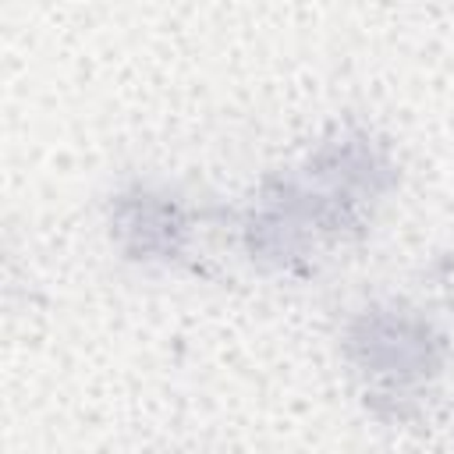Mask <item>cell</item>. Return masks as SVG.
<instances>
[{"instance_id":"cell-1","label":"cell","mask_w":454,"mask_h":454,"mask_svg":"<svg viewBox=\"0 0 454 454\" xmlns=\"http://www.w3.org/2000/svg\"><path fill=\"white\" fill-rule=\"evenodd\" d=\"M401 177L394 138L362 121H337L294 163L259 174L231 213L234 245L259 273H305L323 252L369 238Z\"/></svg>"},{"instance_id":"cell-2","label":"cell","mask_w":454,"mask_h":454,"mask_svg":"<svg viewBox=\"0 0 454 454\" xmlns=\"http://www.w3.org/2000/svg\"><path fill=\"white\" fill-rule=\"evenodd\" d=\"M337 344L362 408L383 426L426 419L454 358L450 330L426 305L394 294L348 309Z\"/></svg>"},{"instance_id":"cell-3","label":"cell","mask_w":454,"mask_h":454,"mask_svg":"<svg viewBox=\"0 0 454 454\" xmlns=\"http://www.w3.org/2000/svg\"><path fill=\"white\" fill-rule=\"evenodd\" d=\"M114 252L138 270L174 273L195 259L202 209L174 184L156 177H128L106 195L103 209Z\"/></svg>"}]
</instances>
